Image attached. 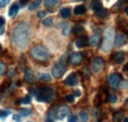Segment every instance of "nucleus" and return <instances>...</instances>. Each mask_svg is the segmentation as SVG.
<instances>
[{
	"label": "nucleus",
	"instance_id": "3",
	"mask_svg": "<svg viewBox=\"0 0 128 122\" xmlns=\"http://www.w3.org/2000/svg\"><path fill=\"white\" fill-rule=\"evenodd\" d=\"M114 29L112 27H108L104 30V40H102V49L104 52H108L112 47L113 42H114Z\"/></svg>",
	"mask_w": 128,
	"mask_h": 122
},
{
	"label": "nucleus",
	"instance_id": "48",
	"mask_svg": "<svg viewBox=\"0 0 128 122\" xmlns=\"http://www.w3.org/2000/svg\"><path fill=\"white\" fill-rule=\"evenodd\" d=\"M127 76H128V74H127Z\"/></svg>",
	"mask_w": 128,
	"mask_h": 122
},
{
	"label": "nucleus",
	"instance_id": "20",
	"mask_svg": "<svg viewBox=\"0 0 128 122\" xmlns=\"http://www.w3.org/2000/svg\"><path fill=\"white\" fill-rule=\"evenodd\" d=\"M95 12H96V16L100 17V18H104V17L106 16V10L104 8V6L100 7L98 9H96Z\"/></svg>",
	"mask_w": 128,
	"mask_h": 122
},
{
	"label": "nucleus",
	"instance_id": "13",
	"mask_svg": "<svg viewBox=\"0 0 128 122\" xmlns=\"http://www.w3.org/2000/svg\"><path fill=\"white\" fill-rule=\"evenodd\" d=\"M98 42H100V36L98 34H93L88 40V42L91 46H96L98 44Z\"/></svg>",
	"mask_w": 128,
	"mask_h": 122
},
{
	"label": "nucleus",
	"instance_id": "25",
	"mask_svg": "<svg viewBox=\"0 0 128 122\" xmlns=\"http://www.w3.org/2000/svg\"><path fill=\"white\" fill-rule=\"evenodd\" d=\"M73 32H74V34H82L83 32H84V28L80 26V25H76L74 28H73Z\"/></svg>",
	"mask_w": 128,
	"mask_h": 122
},
{
	"label": "nucleus",
	"instance_id": "47",
	"mask_svg": "<svg viewBox=\"0 0 128 122\" xmlns=\"http://www.w3.org/2000/svg\"><path fill=\"white\" fill-rule=\"evenodd\" d=\"M29 122H32V121H29Z\"/></svg>",
	"mask_w": 128,
	"mask_h": 122
},
{
	"label": "nucleus",
	"instance_id": "9",
	"mask_svg": "<svg viewBox=\"0 0 128 122\" xmlns=\"http://www.w3.org/2000/svg\"><path fill=\"white\" fill-rule=\"evenodd\" d=\"M69 61L72 65H77L79 64L81 61H82V54L79 53V52H74L70 55V58H69Z\"/></svg>",
	"mask_w": 128,
	"mask_h": 122
},
{
	"label": "nucleus",
	"instance_id": "38",
	"mask_svg": "<svg viewBox=\"0 0 128 122\" xmlns=\"http://www.w3.org/2000/svg\"><path fill=\"white\" fill-rule=\"evenodd\" d=\"M44 16H46V12L44 11H40V12L38 13V18H44Z\"/></svg>",
	"mask_w": 128,
	"mask_h": 122
},
{
	"label": "nucleus",
	"instance_id": "5",
	"mask_svg": "<svg viewBox=\"0 0 128 122\" xmlns=\"http://www.w3.org/2000/svg\"><path fill=\"white\" fill-rule=\"evenodd\" d=\"M66 71V64L64 61H59L58 63H56L52 70H51V73H52V76L54 78H60V77L63 76V74Z\"/></svg>",
	"mask_w": 128,
	"mask_h": 122
},
{
	"label": "nucleus",
	"instance_id": "27",
	"mask_svg": "<svg viewBox=\"0 0 128 122\" xmlns=\"http://www.w3.org/2000/svg\"><path fill=\"white\" fill-rule=\"evenodd\" d=\"M57 3H58V1H57V0H46L44 5H46V6H48V7H51V6L56 5Z\"/></svg>",
	"mask_w": 128,
	"mask_h": 122
},
{
	"label": "nucleus",
	"instance_id": "18",
	"mask_svg": "<svg viewBox=\"0 0 128 122\" xmlns=\"http://www.w3.org/2000/svg\"><path fill=\"white\" fill-rule=\"evenodd\" d=\"M18 11H19V6H18V4H13L11 7H10V9H9V16L10 17H15L17 15V13H18Z\"/></svg>",
	"mask_w": 128,
	"mask_h": 122
},
{
	"label": "nucleus",
	"instance_id": "19",
	"mask_svg": "<svg viewBox=\"0 0 128 122\" xmlns=\"http://www.w3.org/2000/svg\"><path fill=\"white\" fill-rule=\"evenodd\" d=\"M78 118H79L80 122H88V120H89V115L85 111H80L79 114H78Z\"/></svg>",
	"mask_w": 128,
	"mask_h": 122
},
{
	"label": "nucleus",
	"instance_id": "21",
	"mask_svg": "<svg viewBox=\"0 0 128 122\" xmlns=\"http://www.w3.org/2000/svg\"><path fill=\"white\" fill-rule=\"evenodd\" d=\"M38 79L42 80V81H44V82H49L51 80L50 75L48 74V73H40V74H38Z\"/></svg>",
	"mask_w": 128,
	"mask_h": 122
},
{
	"label": "nucleus",
	"instance_id": "31",
	"mask_svg": "<svg viewBox=\"0 0 128 122\" xmlns=\"http://www.w3.org/2000/svg\"><path fill=\"white\" fill-rule=\"evenodd\" d=\"M6 73V66L4 63L0 62V75H3Z\"/></svg>",
	"mask_w": 128,
	"mask_h": 122
},
{
	"label": "nucleus",
	"instance_id": "12",
	"mask_svg": "<svg viewBox=\"0 0 128 122\" xmlns=\"http://www.w3.org/2000/svg\"><path fill=\"white\" fill-rule=\"evenodd\" d=\"M125 40H126L125 34H117L116 38H114V44H115V46H122V44L125 42Z\"/></svg>",
	"mask_w": 128,
	"mask_h": 122
},
{
	"label": "nucleus",
	"instance_id": "37",
	"mask_svg": "<svg viewBox=\"0 0 128 122\" xmlns=\"http://www.w3.org/2000/svg\"><path fill=\"white\" fill-rule=\"evenodd\" d=\"M4 23H5V19L3 17H0V28L4 27Z\"/></svg>",
	"mask_w": 128,
	"mask_h": 122
},
{
	"label": "nucleus",
	"instance_id": "4",
	"mask_svg": "<svg viewBox=\"0 0 128 122\" xmlns=\"http://www.w3.org/2000/svg\"><path fill=\"white\" fill-rule=\"evenodd\" d=\"M31 55L38 61H46L48 59V51L40 46L32 47L31 49Z\"/></svg>",
	"mask_w": 128,
	"mask_h": 122
},
{
	"label": "nucleus",
	"instance_id": "39",
	"mask_svg": "<svg viewBox=\"0 0 128 122\" xmlns=\"http://www.w3.org/2000/svg\"><path fill=\"white\" fill-rule=\"evenodd\" d=\"M14 75H15V70L14 69H12V70L10 69V72L8 73V77L10 78V77H13Z\"/></svg>",
	"mask_w": 128,
	"mask_h": 122
},
{
	"label": "nucleus",
	"instance_id": "24",
	"mask_svg": "<svg viewBox=\"0 0 128 122\" xmlns=\"http://www.w3.org/2000/svg\"><path fill=\"white\" fill-rule=\"evenodd\" d=\"M40 4V1H34V2H32L30 5H29V10L30 11H34L36 8H38V5Z\"/></svg>",
	"mask_w": 128,
	"mask_h": 122
},
{
	"label": "nucleus",
	"instance_id": "28",
	"mask_svg": "<svg viewBox=\"0 0 128 122\" xmlns=\"http://www.w3.org/2000/svg\"><path fill=\"white\" fill-rule=\"evenodd\" d=\"M117 100H118V98H117V96L114 94H110L108 96V100H110V102H112V104L116 102Z\"/></svg>",
	"mask_w": 128,
	"mask_h": 122
},
{
	"label": "nucleus",
	"instance_id": "42",
	"mask_svg": "<svg viewBox=\"0 0 128 122\" xmlns=\"http://www.w3.org/2000/svg\"><path fill=\"white\" fill-rule=\"evenodd\" d=\"M46 122H54V121H53V119H52V118L46 117Z\"/></svg>",
	"mask_w": 128,
	"mask_h": 122
},
{
	"label": "nucleus",
	"instance_id": "8",
	"mask_svg": "<svg viewBox=\"0 0 128 122\" xmlns=\"http://www.w3.org/2000/svg\"><path fill=\"white\" fill-rule=\"evenodd\" d=\"M69 113V108L67 106H60L57 110H56V118L59 119V120H62L66 115H68Z\"/></svg>",
	"mask_w": 128,
	"mask_h": 122
},
{
	"label": "nucleus",
	"instance_id": "2",
	"mask_svg": "<svg viewBox=\"0 0 128 122\" xmlns=\"http://www.w3.org/2000/svg\"><path fill=\"white\" fill-rule=\"evenodd\" d=\"M31 94H34V96H36V100L42 102H50L54 98V91L51 88H49V87H46V88H42V89L32 90V91H31Z\"/></svg>",
	"mask_w": 128,
	"mask_h": 122
},
{
	"label": "nucleus",
	"instance_id": "11",
	"mask_svg": "<svg viewBox=\"0 0 128 122\" xmlns=\"http://www.w3.org/2000/svg\"><path fill=\"white\" fill-rule=\"evenodd\" d=\"M24 79L27 83L29 84H32L34 82V73L31 69H26L25 70V73H24Z\"/></svg>",
	"mask_w": 128,
	"mask_h": 122
},
{
	"label": "nucleus",
	"instance_id": "32",
	"mask_svg": "<svg viewBox=\"0 0 128 122\" xmlns=\"http://www.w3.org/2000/svg\"><path fill=\"white\" fill-rule=\"evenodd\" d=\"M9 114H10L9 111H6V110H0V117H1V118H5V117H7Z\"/></svg>",
	"mask_w": 128,
	"mask_h": 122
},
{
	"label": "nucleus",
	"instance_id": "15",
	"mask_svg": "<svg viewBox=\"0 0 128 122\" xmlns=\"http://www.w3.org/2000/svg\"><path fill=\"white\" fill-rule=\"evenodd\" d=\"M70 8L68 7H63L60 9V16L63 18V19H67L70 17Z\"/></svg>",
	"mask_w": 128,
	"mask_h": 122
},
{
	"label": "nucleus",
	"instance_id": "7",
	"mask_svg": "<svg viewBox=\"0 0 128 122\" xmlns=\"http://www.w3.org/2000/svg\"><path fill=\"white\" fill-rule=\"evenodd\" d=\"M120 79L121 76L117 73H113L112 75L108 77V85L112 89H115L118 85H119V82H120Z\"/></svg>",
	"mask_w": 128,
	"mask_h": 122
},
{
	"label": "nucleus",
	"instance_id": "16",
	"mask_svg": "<svg viewBox=\"0 0 128 122\" xmlns=\"http://www.w3.org/2000/svg\"><path fill=\"white\" fill-rule=\"evenodd\" d=\"M75 44L77 47H79V48H82V47H84V46L87 44V38H77L76 40V42H75Z\"/></svg>",
	"mask_w": 128,
	"mask_h": 122
},
{
	"label": "nucleus",
	"instance_id": "33",
	"mask_svg": "<svg viewBox=\"0 0 128 122\" xmlns=\"http://www.w3.org/2000/svg\"><path fill=\"white\" fill-rule=\"evenodd\" d=\"M68 122H77V117L74 116L73 114H69L68 115V119H67Z\"/></svg>",
	"mask_w": 128,
	"mask_h": 122
},
{
	"label": "nucleus",
	"instance_id": "1",
	"mask_svg": "<svg viewBox=\"0 0 128 122\" xmlns=\"http://www.w3.org/2000/svg\"><path fill=\"white\" fill-rule=\"evenodd\" d=\"M30 36H31L30 27L27 23L17 24L13 30V42L17 47L21 49L25 48L29 44Z\"/></svg>",
	"mask_w": 128,
	"mask_h": 122
},
{
	"label": "nucleus",
	"instance_id": "23",
	"mask_svg": "<svg viewBox=\"0 0 128 122\" xmlns=\"http://www.w3.org/2000/svg\"><path fill=\"white\" fill-rule=\"evenodd\" d=\"M123 117V112L122 111H118L116 114H114L113 116V122H120L121 118Z\"/></svg>",
	"mask_w": 128,
	"mask_h": 122
},
{
	"label": "nucleus",
	"instance_id": "17",
	"mask_svg": "<svg viewBox=\"0 0 128 122\" xmlns=\"http://www.w3.org/2000/svg\"><path fill=\"white\" fill-rule=\"evenodd\" d=\"M86 12V7L84 5H78L74 8V14L76 15H82Z\"/></svg>",
	"mask_w": 128,
	"mask_h": 122
},
{
	"label": "nucleus",
	"instance_id": "46",
	"mask_svg": "<svg viewBox=\"0 0 128 122\" xmlns=\"http://www.w3.org/2000/svg\"><path fill=\"white\" fill-rule=\"evenodd\" d=\"M1 49H2V46H1V44H0V50H1Z\"/></svg>",
	"mask_w": 128,
	"mask_h": 122
},
{
	"label": "nucleus",
	"instance_id": "10",
	"mask_svg": "<svg viewBox=\"0 0 128 122\" xmlns=\"http://www.w3.org/2000/svg\"><path fill=\"white\" fill-rule=\"evenodd\" d=\"M77 82H78L77 76L74 73L70 74L69 76L65 79V81H64L65 85H67V86H75V85H77Z\"/></svg>",
	"mask_w": 128,
	"mask_h": 122
},
{
	"label": "nucleus",
	"instance_id": "34",
	"mask_svg": "<svg viewBox=\"0 0 128 122\" xmlns=\"http://www.w3.org/2000/svg\"><path fill=\"white\" fill-rule=\"evenodd\" d=\"M66 100L68 102H74V94H67L66 96Z\"/></svg>",
	"mask_w": 128,
	"mask_h": 122
},
{
	"label": "nucleus",
	"instance_id": "35",
	"mask_svg": "<svg viewBox=\"0 0 128 122\" xmlns=\"http://www.w3.org/2000/svg\"><path fill=\"white\" fill-rule=\"evenodd\" d=\"M119 87H120L121 89H126V88H128V81H122V82L120 83Z\"/></svg>",
	"mask_w": 128,
	"mask_h": 122
},
{
	"label": "nucleus",
	"instance_id": "44",
	"mask_svg": "<svg viewBox=\"0 0 128 122\" xmlns=\"http://www.w3.org/2000/svg\"><path fill=\"white\" fill-rule=\"evenodd\" d=\"M123 122H128V117H127V118H124V120H123Z\"/></svg>",
	"mask_w": 128,
	"mask_h": 122
},
{
	"label": "nucleus",
	"instance_id": "29",
	"mask_svg": "<svg viewBox=\"0 0 128 122\" xmlns=\"http://www.w3.org/2000/svg\"><path fill=\"white\" fill-rule=\"evenodd\" d=\"M63 25H62V27H63V34H68V32H69V30H70V26L68 25V24H66V23H62Z\"/></svg>",
	"mask_w": 128,
	"mask_h": 122
},
{
	"label": "nucleus",
	"instance_id": "36",
	"mask_svg": "<svg viewBox=\"0 0 128 122\" xmlns=\"http://www.w3.org/2000/svg\"><path fill=\"white\" fill-rule=\"evenodd\" d=\"M9 3L8 0H0V7H4Z\"/></svg>",
	"mask_w": 128,
	"mask_h": 122
},
{
	"label": "nucleus",
	"instance_id": "26",
	"mask_svg": "<svg viewBox=\"0 0 128 122\" xmlns=\"http://www.w3.org/2000/svg\"><path fill=\"white\" fill-rule=\"evenodd\" d=\"M52 23H53V19H52V18H46V19H44V20L42 21V25H44V26H46V27L51 26Z\"/></svg>",
	"mask_w": 128,
	"mask_h": 122
},
{
	"label": "nucleus",
	"instance_id": "22",
	"mask_svg": "<svg viewBox=\"0 0 128 122\" xmlns=\"http://www.w3.org/2000/svg\"><path fill=\"white\" fill-rule=\"evenodd\" d=\"M19 113L23 116H27V115H30L32 113V109L30 108H22V109H19Z\"/></svg>",
	"mask_w": 128,
	"mask_h": 122
},
{
	"label": "nucleus",
	"instance_id": "45",
	"mask_svg": "<svg viewBox=\"0 0 128 122\" xmlns=\"http://www.w3.org/2000/svg\"><path fill=\"white\" fill-rule=\"evenodd\" d=\"M125 12H126V14L128 15V7H126V9H125Z\"/></svg>",
	"mask_w": 128,
	"mask_h": 122
},
{
	"label": "nucleus",
	"instance_id": "6",
	"mask_svg": "<svg viewBox=\"0 0 128 122\" xmlns=\"http://www.w3.org/2000/svg\"><path fill=\"white\" fill-rule=\"evenodd\" d=\"M104 66V61L100 57H96L92 62V70L94 73H98L100 71H102Z\"/></svg>",
	"mask_w": 128,
	"mask_h": 122
},
{
	"label": "nucleus",
	"instance_id": "43",
	"mask_svg": "<svg viewBox=\"0 0 128 122\" xmlns=\"http://www.w3.org/2000/svg\"><path fill=\"white\" fill-rule=\"evenodd\" d=\"M124 69H125V70H128V63H126V65H125V67H124Z\"/></svg>",
	"mask_w": 128,
	"mask_h": 122
},
{
	"label": "nucleus",
	"instance_id": "41",
	"mask_svg": "<svg viewBox=\"0 0 128 122\" xmlns=\"http://www.w3.org/2000/svg\"><path fill=\"white\" fill-rule=\"evenodd\" d=\"M75 96H81V92L79 90H76V91H75Z\"/></svg>",
	"mask_w": 128,
	"mask_h": 122
},
{
	"label": "nucleus",
	"instance_id": "40",
	"mask_svg": "<svg viewBox=\"0 0 128 122\" xmlns=\"http://www.w3.org/2000/svg\"><path fill=\"white\" fill-rule=\"evenodd\" d=\"M13 118H14V120H15L16 122L21 121V118H20V116H18V115H14V116H13Z\"/></svg>",
	"mask_w": 128,
	"mask_h": 122
},
{
	"label": "nucleus",
	"instance_id": "14",
	"mask_svg": "<svg viewBox=\"0 0 128 122\" xmlns=\"http://www.w3.org/2000/svg\"><path fill=\"white\" fill-rule=\"evenodd\" d=\"M124 58H125V54H124V52H122V51L116 53L115 56H114L115 63H117V64H121V63L124 61Z\"/></svg>",
	"mask_w": 128,
	"mask_h": 122
},
{
	"label": "nucleus",
	"instance_id": "30",
	"mask_svg": "<svg viewBox=\"0 0 128 122\" xmlns=\"http://www.w3.org/2000/svg\"><path fill=\"white\" fill-rule=\"evenodd\" d=\"M21 102L22 104H31V96H25V98H23L22 100H21Z\"/></svg>",
	"mask_w": 128,
	"mask_h": 122
}]
</instances>
